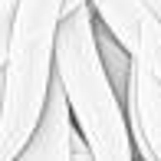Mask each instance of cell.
<instances>
[{
	"label": "cell",
	"instance_id": "5b68a950",
	"mask_svg": "<svg viewBox=\"0 0 161 161\" xmlns=\"http://www.w3.org/2000/svg\"><path fill=\"white\" fill-rule=\"evenodd\" d=\"M92 0H66V17H69V13H76L79 7H89Z\"/></svg>",
	"mask_w": 161,
	"mask_h": 161
},
{
	"label": "cell",
	"instance_id": "277c9868",
	"mask_svg": "<svg viewBox=\"0 0 161 161\" xmlns=\"http://www.w3.org/2000/svg\"><path fill=\"white\" fill-rule=\"evenodd\" d=\"M72 138H76V122H72L66 92L56 79L40 128L33 131L30 145L20 151L17 161H72Z\"/></svg>",
	"mask_w": 161,
	"mask_h": 161
},
{
	"label": "cell",
	"instance_id": "7a4b0ae2",
	"mask_svg": "<svg viewBox=\"0 0 161 161\" xmlns=\"http://www.w3.org/2000/svg\"><path fill=\"white\" fill-rule=\"evenodd\" d=\"M56 79L66 92L76 131L86 138L96 161H138L125 99L119 96L99 49V20L92 3L63 20Z\"/></svg>",
	"mask_w": 161,
	"mask_h": 161
},
{
	"label": "cell",
	"instance_id": "6da1fadb",
	"mask_svg": "<svg viewBox=\"0 0 161 161\" xmlns=\"http://www.w3.org/2000/svg\"><path fill=\"white\" fill-rule=\"evenodd\" d=\"M66 0H0V161H17L46 112Z\"/></svg>",
	"mask_w": 161,
	"mask_h": 161
},
{
	"label": "cell",
	"instance_id": "3957f363",
	"mask_svg": "<svg viewBox=\"0 0 161 161\" xmlns=\"http://www.w3.org/2000/svg\"><path fill=\"white\" fill-rule=\"evenodd\" d=\"M131 53V79L125 92L128 125L142 161H161V17L145 10Z\"/></svg>",
	"mask_w": 161,
	"mask_h": 161
}]
</instances>
